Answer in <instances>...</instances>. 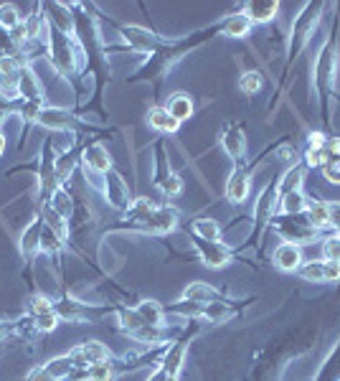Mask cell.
I'll return each mask as SVG.
<instances>
[{"label": "cell", "instance_id": "1", "mask_svg": "<svg viewBox=\"0 0 340 381\" xmlns=\"http://www.w3.org/2000/svg\"><path fill=\"white\" fill-rule=\"evenodd\" d=\"M69 359L74 364V368H89L99 361H107L110 359V348L99 341H84L79 346H74L69 351Z\"/></svg>", "mask_w": 340, "mask_h": 381}, {"label": "cell", "instance_id": "2", "mask_svg": "<svg viewBox=\"0 0 340 381\" xmlns=\"http://www.w3.org/2000/svg\"><path fill=\"white\" fill-rule=\"evenodd\" d=\"M277 232L282 234V239H287L290 244H307V241L315 239V229L307 224V219H297V216H285L279 219L277 224Z\"/></svg>", "mask_w": 340, "mask_h": 381}, {"label": "cell", "instance_id": "3", "mask_svg": "<svg viewBox=\"0 0 340 381\" xmlns=\"http://www.w3.org/2000/svg\"><path fill=\"white\" fill-rule=\"evenodd\" d=\"M193 247L198 249V257L203 260V264L211 269L226 267L231 262V249L223 241H206V239H193Z\"/></svg>", "mask_w": 340, "mask_h": 381}, {"label": "cell", "instance_id": "4", "mask_svg": "<svg viewBox=\"0 0 340 381\" xmlns=\"http://www.w3.org/2000/svg\"><path fill=\"white\" fill-rule=\"evenodd\" d=\"M274 267L282 269V272H297L302 267V249L297 244H290V241L279 244L274 249Z\"/></svg>", "mask_w": 340, "mask_h": 381}, {"label": "cell", "instance_id": "5", "mask_svg": "<svg viewBox=\"0 0 340 381\" xmlns=\"http://www.w3.org/2000/svg\"><path fill=\"white\" fill-rule=\"evenodd\" d=\"M279 190L277 186H267L262 190V196L257 198V209H254V219L259 226H264L267 221L274 219V211H277V201H279Z\"/></svg>", "mask_w": 340, "mask_h": 381}, {"label": "cell", "instance_id": "6", "mask_svg": "<svg viewBox=\"0 0 340 381\" xmlns=\"http://www.w3.org/2000/svg\"><path fill=\"white\" fill-rule=\"evenodd\" d=\"M175 224H178V211L175 209H170V206H155V211L147 219L145 229L155 234H168L170 229H175Z\"/></svg>", "mask_w": 340, "mask_h": 381}, {"label": "cell", "instance_id": "7", "mask_svg": "<svg viewBox=\"0 0 340 381\" xmlns=\"http://www.w3.org/2000/svg\"><path fill=\"white\" fill-rule=\"evenodd\" d=\"M333 74H335V49L333 43H327L325 49L320 51L318 64H315V77H318V84L323 89L333 84Z\"/></svg>", "mask_w": 340, "mask_h": 381}, {"label": "cell", "instance_id": "8", "mask_svg": "<svg viewBox=\"0 0 340 381\" xmlns=\"http://www.w3.org/2000/svg\"><path fill=\"white\" fill-rule=\"evenodd\" d=\"M249 190H251V178L246 170H234L226 181V196L229 201L234 204H244L246 198H249Z\"/></svg>", "mask_w": 340, "mask_h": 381}, {"label": "cell", "instance_id": "9", "mask_svg": "<svg viewBox=\"0 0 340 381\" xmlns=\"http://www.w3.org/2000/svg\"><path fill=\"white\" fill-rule=\"evenodd\" d=\"M221 145H223V150L229 153V158L242 160L244 153H246V137H244L242 127H236V125L226 127V130L221 133Z\"/></svg>", "mask_w": 340, "mask_h": 381}, {"label": "cell", "instance_id": "10", "mask_svg": "<svg viewBox=\"0 0 340 381\" xmlns=\"http://www.w3.org/2000/svg\"><path fill=\"white\" fill-rule=\"evenodd\" d=\"M279 10V3H274V0H251V3H246V18L251 21V26L254 23H269L274 21V15H277Z\"/></svg>", "mask_w": 340, "mask_h": 381}, {"label": "cell", "instance_id": "11", "mask_svg": "<svg viewBox=\"0 0 340 381\" xmlns=\"http://www.w3.org/2000/svg\"><path fill=\"white\" fill-rule=\"evenodd\" d=\"M186 348H188L186 341L173 343V346L168 348L165 356H163V361H160V368L178 379V374H181V368H183V361H186Z\"/></svg>", "mask_w": 340, "mask_h": 381}, {"label": "cell", "instance_id": "12", "mask_svg": "<svg viewBox=\"0 0 340 381\" xmlns=\"http://www.w3.org/2000/svg\"><path fill=\"white\" fill-rule=\"evenodd\" d=\"M107 201L114 209H130V190L122 184V178L114 176V173L107 176Z\"/></svg>", "mask_w": 340, "mask_h": 381}, {"label": "cell", "instance_id": "13", "mask_svg": "<svg viewBox=\"0 0 340 381\" xmlns=\"http://www.w3.org/2000/svg\"><path fill=\"white\" fill-rule=\"evenodd\" d=\"M41 232H43V219H36L34 224L28 226L21 237V254L26 260H34L36 252L41 249Z\"/></svg>", "mask_w": 340, "mask_h": 381}, {"label": "cell", "instance_id": "14", "mask_svg": "<svg viewBox=\"0 0 340 381\" xmlns=\"http://www.w3.org/2000/svg\"><path fill=\"white\" fill-rule=\"evenodd\" d=\"M122 36H125V41L130 43L132 49L138 51H153L155 49V33H150L147 29H140V26H125L122 29Z\"/></svg>", "mask_w": 340, "mask_h": 381}, {"label": "cell", "instance_id": "15", "mask_svg": "<svg viewBox=\"0 0 340 381\" xmlns=\"http://www.w3.org/2000/svg\"><path fill=\"white\" fill-rule=\"evenodd\" d=\"M84 163H87V168L94 170V173H107L112 165V158L105 145L94 142V145H89V148L84 150Z\"/></svg>", "mask_w": 340, "mask_h": 381}, {"label": "cell", "instance_id": "16", "mask_svg": "<svg viewBox=\"0 0 340 381\" xmlns=\"http://www.w3.org/2000/svg\"><path fill=\"white\" fill-rule=\"evenodd\" d=\"M183 300L198 305V308H206V305L216 300V290L206 283H191L186 290H183Z\"/></svg>", "mask_w": 340, "mask_h": 381}, {"label": "cell", "instance_id": "17", "mask_svg": "<svg viewBox=\"0 0 340 381\" xmlns=\"http://www.w3.org/2000/svg\"><path fill=\"white\" fill-rule=\"evenodd\" d=\"M15 92L26 97L28 102H38L41 99V84H38V79L34 77V71L31 69H21L18 74V84H15Z\"/></svg>", "mask_w": 340, "mask_h": 381}, {"label": "cell", "instance_id": "18", "mask_svg": "<svg viewBox=\"0 0 340 381\" xmlns=\"http://www.w3.org/2000/svg\"><path fill=\"white\" fill-rule=\"evenodd\" d=\"M147 125L153 127V130H158V133H175L181 122L175 120V117H170V112H168L165 107H153L147 112Z\"/></svg>", "mask_w": 340, "mask_h": 381}, {"label": "cell", "instance_id": "19", "mask_svg": "<svg viewBox=\"0 0 340 381\" xmlns=\"http://www.w3.org/2000/svg\"><path fill=\"white\" fill-rule=\"evenodd\" d=\"M54 64L61 74H69L71 66H74V57H71V49H69V38H64L61 33L54 38Z\"/></svg>", "mask_w": 340, "mask_h": 381}, {"label": "cell", "instance_id": "20", "mask_svg": "<svg viewBox=\"0 0 340 381\" xmlns=\"http://www.w3.org/2000/svg\"><path fill=\"white\" fill-rule=\"evenodd\" d=\"M168 112H170V117H175L178 122L188 120L191 114H193V99L188 97L186 92H175L173 97L168 99Z\"/></svg>", "mask_w": 340, "mask_h": 381}, {"label": "cell", "instance_id": "21", "mask_svg": "<svg viewBox=\"0 0 340 381\" xmlns=\"http://www.w3.org/2000/svg\"><path fill=\"white\" fill-rule=\"evenodd\" d=\"M38 122L46 125L49 130H69V127H74V117L69 112H64V110H54V107L51 110H41Z\"/></svg>", "mask_w": 340, "mask_h": 381}, {"label": "cell", "instance_id": "22", "mask_svg": "<svg viewBox=\"0 0 340 381\" xmlns=\"http://www.w3.org/2000/svg\"><path fill=\"white\" fill-rule=\"evenodd\" d=\"M307 204H310V201L305 198L302 190H295V193L279 196V211L285 214V216H300V214H305Z\"/></svg>", "mask_w": 340, "mask_h": 381}, {"label": "cell", "instance_id": "23", "mask_svg": "<svg viewBox=\"0 0 340 381\" xmlns=\"http://www.w3.org/2000/svg\"><path fill=\"white\" fill-rule=\"evenodd\" d=\"M307 224L313 226L315 232L318 229H325V226H330V211H327V204L325 201H313V204H307Z\"/></svg>", "mask_w": 340, "mask_h": 381}, {"label": "cell", "instance_id": "24", "mask_svg": "<svg viewBox=\"0 0 340 381\" xmlns=\"http://www.w3.org/2000/svg\"><path fill=\"white\" fill-rule=\"evenodd\" d=\"M114 379V361H99L94 366L82 368V381H112Z\"/></svg>", "mask_w": 340, "mask_h": 381}, {"label": "cell", "instance_id": "25", "mask_svg": "<svg viewBox=\"0 0 340 381\" xmlns=\"http://www.w3.org/2000/svg\"><path fill=\"white\" fill-rule=\"evenodd\" d=\"M251 31V21L246 18V13H234L223 21V33L231 38H244Z\"/></svg>", "mask_w": 340, "mask_h": 381}, {"label": "cell", "instance_id": "26", "mask_svg": "<svg viewBox=\"0 0 340 381\" xmlns=\"http://www.w3.org/2000/svg\"><path fill=\"white\" fill-rule=\"evenodd\" d=\"M193 234L198 239L206 241H221V226L214 219H195L193 221Z\"/></svg>", "mask_w": 340, "mask_h": 381}, {"label": "cell", "instance_id": "27", "mask_svg": "<svg viewBox=\"0 0 340 381\" xmlns=\"http://www.w3.org/2000/svg\"><path fill=\"white\" fill-rule=\"evenodd\" d=\"M318 13H320V6H305V10L300 13L297 23H295V36H297L300 41H302V38L310 33L313 23L318 21Z\"/></svg>", "mask_w": 340, "mask_h": 381}, {"label": "cell", "instance_id": "28", "mask_svg": "<svg viewBox=\"0 0 340 381\" xmlns=\"http://www.w3.org/2000/svg\"><path fill=\"white\" fill-rule=\"evenodd\" d=\"M302 178H305V170L302 168H290L285 173V178L279 181L277 190H279V196H285V193H295V190H302Z\"/></svg>", "mask_w": 340, "mask_h": 381}, {"label": "cell", "instance_id": "29", "mask_svg": "<svg viewBox=\"0 0 340 381\" xmlns=\"http://www.w3.org/2000/svg\"><path fill=\"white\" fill-rule=\"evenodd\" d=\"M135 311L145 320V325H163V308H160V303H155V300H142Z\"/></svg>", "mask_w": 340, "mask_h": 381}, {"label": "cell", "instance_id": "30", "mask_svg": "<svg viewBox=\"0 0 340 381\" xmlns=\"http://www.w3.org/2000/svg\"><path fill=\"white\" fill-rule=\"evenodd\" d=\"M300 275H302V280H307V283H325V262L323 260L302 262Z\"/></svg>", "mask_w": 340, "mask_h": 381}, {"label": "cell", "instance_id": "31", "mask_svg": "<svg viewBox=\"0 0 340 381\" xmlns=\"http://www.w3.org/2000/svg\"><path fill=\"white\" fill-rule=\"evenodd\" d=\"M34 318V325H36V331H41V333H51L59 325V313H56V308H51V311H43V313H36Z\"/></svg>", "mask_w": 340, "mask_h": 381}, {"label": "cell", "instance_id": "32", "mask_svg": "<svg viewBox=\"0 0 340 381\" xmlns=\"http://www.w3.org/2000/svg\"><path fill=\"white\" fill-rule=\"evenodd\" d=\"M239 89H242L246 97L257 94L262 89V74L259 71H244L242 79H239Z\"/></svg>", "mask_w": 340, "mask_h": 381}, {"label": "cell", "instance_id": "33", "mask_svg": "<svg viewBox=\"0 0 340 381\" xmlns=\"http://www.w3.org/2000/svg\"><path fill=\"white\" fill-rule=\"evenodd\" d=\"M64 239L59 237V234L51 229V226H46V221H43V232H41V249L49 254H56L59 249H61Z\"/></svg>", "mask_w": 340, "mask_h": 381}, {"label": "cell", "instance_id": "34", "mask_svg": "<svg viewBox=\"0 0 340 381\" xmlns=\"http://www.w3.org/2000/svg\"><path fill=\"white\" fill-rule=\"evenodd\" d=\"M0 26L6 31H15L18 26H21V15H18V10H15V6H0Z\"/></svg>", "mask_w": 340, "mask_h": 381}, {"label": "cell", "instance_id": "35", "mask_svg": "<svg viewBox=\"0 0 340 381\" xmlns=\"http://www.w3.org/2000/svg\"><path fill=\"white\" fill-rule=\"evenodd\" d=\"M51 209H54L61 219H69V214H71V201H69V196L64 193L61 188H56L54 190V198H51Z\"/></svg>", "mask_w": 340, "mask_h": 381}, {"label": "cell", "instance_id": "36", "mask_svg": "<svg viewBox=\"0 0 340 381\" xmlns=\"http://www.w3.org/2000/svg\"><path fill=\"white\" fill-rule=\"evenodd\" d=\"M320 168H323V176H325L330 184L340 186V156H325V163H323Z\"/></svg>", "mask_w": 340, "mask_h": 381}, {"label": "cell", "instance_id": "37", "mask_svg": "<svg viewBox=\"0 0 340 381\" xmlns=\"http://www.w3.org/2000/svg\"><path fill=\"white\" fill-rule=\"evenodd\" d=\"M158 186H160V190H163L165 196H170V198L181 196V190H183V181L175 176V173H170V176H165V178H160Z\"/></svg>", "mask_w": 340, "mask_h": 381}, {"label": "cell", "instance_id": "38", "mask_svg": "<svg viewBox=\"0 0 340 381\" xmlns=\"http://www.w3.org/2000/svg\"><path fill=\"white\" fill-rule=\"evenodd\" d=\"M323 260L340 262V239L338 237H327V239L323 241Z\"/></svg>", "mask_w": 340, "mask_h": 381}, {"label": "cell", "instance_id": "39", "mask_svg": "<svg viewBox=\"0 0 340 381\" xmlns=\"http://www.w3.org/2000/svg\"><path fill=\"white\" fill-rule=\"evenodd\" d=\"M51 308H54V303H51L49 297H43V295L28 297V313H31V315H36V313H43V311H51Z\"/></svg>", "mask_w": 340, "mask_h": 381}, {"label": "cell", "instance_id": "40", "mask_svg": "<svg viewBox=\"0 0 340 381\" xmlns=\"http://www.w3.org/2000/svg\"><path fill=\"white\" fill-rule=\"evenodd\" d=\"M203 315L211 318V320H223V318L229 315V308L223 303H219V300H214V303H209L203 308Z\"/></svg>", "mask_w": 340, "mask_h": 381}, {"label": "cell", "instance_id": "41", "mask_svg": "<svg viewBox=\"0 0 340 381\" xmlns=\"http://www.w3.org/2000/svg\"><path fill=\"white\" fill-rule=\"evenodd\" d=\"M338 280H340V262H325V283H338Z\"/></svg>", "mask_w": 340, "mask_h": 381}, {"label": "cell", "instance_id": "42", "mask_svg": "<svg viewBox=\"0 0 340 381\" xmlns=\"http://www.w3.org/2000/svg\"><path fill=\"white\" fill-rule=\"evenodd\" d=\"M325 135L323 133H310L307 135V148L310 150H325Z\"/></svg>", "mask_w": 340, "mask_h": 381}, {"label": "cell", "instance_id": "43", "mask_svg": "<svg viewBox=\"0 0 340 381\" xmlns=\"http://www.w3.org/2000/svg\"><path fill=\"white\" fill-rule=\"evenodd\" d=\"M327 211H330V226H335V229H338V226H340V201L327 204Z\"/></svg>", "mask_w": 340, "mask_h": 381}, {"label": "cell", "instance_id": "44", "mask_svg": "<svg viewBox=\"0 0 340 381\" xmlns=\"http://www.w3.org/2000/svg\"><path fill=\"white\" fill-rule=\"evenodd\" d=\"M28 381H56V379L49 374V371H46V366H41V368H36L34 374L28 376Z\"/></svg>", "mask_w": 340, "mask_h": 381}, {"label": "cell", "instance_id": "45", "mask_svg": "<svg viewBox=\"0 0 340 381\" xmlns=\"http://www.w3.org/2000/svg\"><path fill=\"white\" fill-rule=\"evenodd\" d=\"M147 381H175V376H170L168 371H163V368H158L155 374H150V379Z\"/></svg>", "mask_w": 340, "mask_h": 381}, {"label": "cell", "instance_id": "46", "mask_svg": "<svg viewBox=\"0 0 340 381\" xmlns=\"http://www.w3.org/2000/svg\"><path fill=\"white\" fill-rule=\"evenodd\" d=\"M6 153V137H3V133H0V156Z\"/></svg>", "mask_w": 340, "mask_h": 381}, {"label": "cell", "instance_id": "47", "mask_svg": "<svg viewBox=\"0 0 340 381\" xmlns=\"http://www.w3.org/2000/svg\"><path fill=\"white\" fill-rule=\"evenodd\" d=\"M335 237H338V239H340V226H338V229H335Z\"/></svg>", "mask_w": 340, "mask_h": 381}]
</instances>
